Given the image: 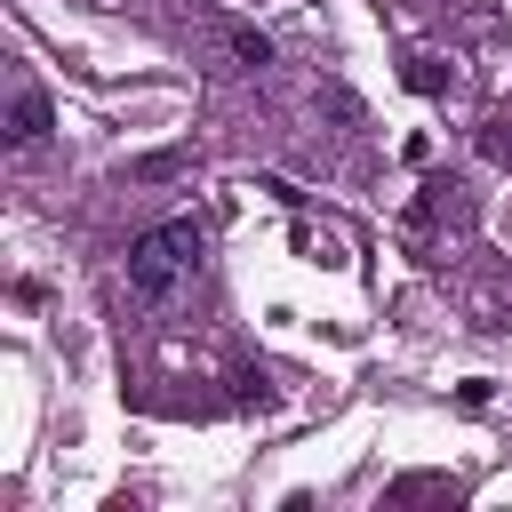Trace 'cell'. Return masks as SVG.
Segmentation results:
<instances>
[{
  "mask_svg": "<svg viewBox=\"0 0 512 512\" xmlns=\"http://www.w3.org/2000/svg\"><path fill=\"white\" fill-rule=\"evenodd\" d=\"M200 224L192 216H168V224H152V232H136L128 240V288L144 296V304H168L192 272H200Z\"/></svg>",
  "mask_w": 512,
  "mask_h": 512,
  "instance_id": "1",
  "label": "cell"
},
{
  "mask_svg": "<svg viewBox=\"0 0 512 512\" xmlns=\"http://www.w3.org/2000/svg\"><path fill=\"white\" fill-rule=\"evenodd\" d=\"M48 136V96L40 88H16V112H8V144H40Z\"/></svg>",
  "mask_w": 512,
  "mask_h": 512,
  "instance_id": "2",
  "label": "cell"
},
{
  "mask_svg": "<svg viewBox=\"0 0 512 512\" xmlns=\"http://www.w3.org/2000/svg\"><path fill=\"white\" fill-rule=\"evenodd\" d=\"M232 56H240V64H256V72H264V64H272V40H264V32H248V24H240V32H232Z\"/></svg>",
  "mask_w": 512,
  "mask_h": 512,
  "instance_id": "3",
  "label": "cell"
}]
</instances>
